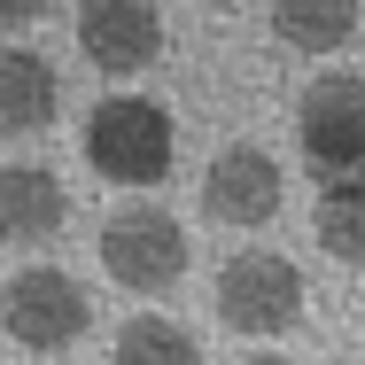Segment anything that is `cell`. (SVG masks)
<instances>
[{
  "mask_svg": "<svg viewBox=\"0 0 365 365\" xmlns=\"http://www.w3.org/2000/svg\"><path fill=\"white\" fill-rule=\"evenodd\" d=\"M78 55L101 78H140L148 63H163V16L155 0H78Z\"/></svg>",
  "mask_w": 365,
  "mask_h": 365,
  "instance_id": "obj_6",
  "label": "cell"
},
{
  "mask_svg": "<svg viewBox=\"0 0 365 365\" xmlns=\"http://www.w3.org/2000/svg\"><path fill=\"white\" fill-rule=\"evenodd\" d=\"M101 272L117 280V288H133V295H163V288H179L187 280V225L171 218L163 202H117L109 218H101Z\"/></svg>",
  "mask_w": 365,
  "mask_h": 365,
  "instance_id": "obj_2",
  "label": "cell"
},
{
  "mask_svg": "<svg viewBox=\"0 0 365 365\" xmlns=\"http://www.w3.org/2000/svg\"><path fill=\"white\" fill-rule=\"evenodd\" d=\"M202 218L233 225V233H257V225L280 218V163L257 140H233L202 163Z\"/></svg>",
  "mask_w": 365,
  "mask_h": 365,
  "instance_id": "obj_7",
  "label": "cell"
},
{
  "mask_svg": "<svg viewBox=\"0 0 365 365\" xmlns=\"http://www.w3.org/2000/svg\"><path fill=\"white\" fill-rule=\"evenodd\" d=\"M311 233H319V249L334 264L365 272V179H334L319 195V210H311Z\"/></svg>",
  "mask_w": 365,
  "mask_h": 365,
  "instance_id": "obj_11",
  "label": "cell"
},
{
  "mask_svg": "<svg viewBox=\"0 0 365 365\" xmlns=\"http://www.w3.org/2000/svg\"><path fill=\"white\" fill-rule=\"evenodd\" d=\"M109 365H202V342H195L179 319H163V311H140V319H125V327H117V342H109Z\"/></svg>",
  "mask_w": 365,
  "mask_h": 365,
  "instance_id": "obj_12",
  "label": "cell"
},
{
  "mask_svg": "<svg viewBox=\"0 0 365 365\" xmlns=\"http://www.w3.org/2000/svg\"><path fill=\"white\" fill-rule=\"evenodd\" d=\"M86 327H93V303L78 288L63 264H24V272H8V342L16 350H31V358H63L86 342Z\"/></svg>",
  "mask_w": 365,
  "mask_h": 365,
  "instance_id": "obj_5",
  "label": "cell"
},
{
  "mask_svg": "<svg viewBox=\"0 0 365 365\" xmlns=\"http://www.w3.org/2000/svg\"><path fill=\"white\" fill-rule=\"evenodd\" d=\"M241 365H295V358H272V350H264V358H241Z\"/></svg>",
  "mask_w": 365,
  "mask_h": 365,
  "instance_id": "obj_14",
  "label": "cell"
},
{
  "mask_svg": "<svg viewBox=\"0 0 365 365\" xmlns=\"http://www.w3.org/2000/svg\"><path fill=\"white\" fill-rule=\"evenodd\" d=\"M218 319L225 334H249V342H272L303 319V272H295L280 249H241L218 264Z\"/></svg>",
  "mask_w": 365,
  "mask_h": 365,
  "instance_id": "obj_4",
  "label": "cell"
},
{
  "mask_svg": "<svg viewBox=\"0 0 365 365\" xmlns=\"http://www.w3.org/2000/svg\"><path fill=\"white\" fill-rule=\"evenodd\" d=\"M71 218V195L47 163H8L0 171V233L8 241H55Z\"/></svg>",
  "mask_w": 365,
  "mask_h": 365,
  "instance_id": "obj_8",
  "label": "cell"
},
{
  "mask_svg": "<svg viewBox=\"0 0 365 365\" xmlns=\"http://www.w3.org/2000/svg\"><path fill=\"white\" fill-rule=\"evenodd\" d=\"M39 16H47V0H0V24H8V31H31Z\"/></svg>",
  "mask_w": 365,
  "mask_h": 365,
  "instance_id": "obj_13",
  "label": "cell"
},
{
  "mask_svg": "<svg viewBox=\"0 0 365 365\" xmlns=\"http://www.w3.org/2000/svg\"><path fill=\"white\" fill-rule=\"evenodd\" d=\"M202 8H233V0H202Z\"/></svg>",
  "mask_w": 365,
  "mask_h": 365,
  "instance_id": "obj_15",
  "label": "cell"
},
{
  "mask_svg": "<svg viewBox=\"0 0 365 365\" xmlns=\"http://www.w3.org/2000/svg\"><path fill=\"white\" fill-rule=\"evenodd\" d=\"M55 101H63V86H55L39 47H8L0 55V125L8 133H47L55 125Z\"/></svg>",
  "mask_w": 365,
  "mask_h": 365,
  "instance_id": "obj_9",
  "label": "cell"
},
{
  "mask_svg": "<svg viewBox=\"0 0 365 365\" xmlns=\"http://www.w3.org/2000/svg\"><path fill=\"white\" fill-rule=\"evenodd\" d=\"M358 31V0H272V39L288 55H342Z\"/></svg>",
  "mask_w": 365,
  "mask_h": 365,
  "instance_id": "obj_10",
  "label": "cell"
},
{
  "mask_svg": "<svg viewBox=\"0 0 365 365\" xmlns=\"http://www.w3.org/2000/svg\"><path fill=\"white\" fill-rule=\"evenodd\" d=\"M78 155L93 163V179L109 187H155L179 155V133H171V109L148 101V93H109L93 101L86 133H78Z\"/></svg>",
  "mask_w": 365,
  "mask_h": 365,
  "instance_id": "obj_1",
  "label": "cell"
},
{
  "mask_svg": "<svg viewBox=\"0 0 365 365\" xmlns=\"http://www.w3.org/2000/svg\"><path fill=\"white\" fill-rule=\"evenodd\" d=\"M295 148L303 163L334 187V179H365V78L358 71H319L295 101Z\"/></svg>",
  "mask_w": 365,
  "mask_h": 365,
  "instance_id": "obj_3",
  "label": "cell"
}]
</instances>
